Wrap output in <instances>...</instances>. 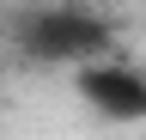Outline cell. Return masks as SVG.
<instances>
[{
    "label": "cell",
    "mask_w": 146,
    "mask_h": 140,
    "mask_svg": "<svg viewBox=\"0 0 146 140\" xmlns=\"http://www.w3.org/2000/svg\"><path fill=\"white\" fill-rule=\"evenodd\" d=\"M73 92L91 104L104 122H146V67L134 61H79L73 67Z\"/></svg>",
    "instance_id": "7a4b0ae2"
},
{
    "label": "cell",
    "mask_w": 146,
    "mask_h": 140,
    "mask_svg": "<svg viewBox=\"0 0 146 140\" xmlns=\"http://www.w3.org/2000/svg\"><path fill=\"white\" fill-rule=\"evenodd\" d=\"M18 43L36 61H98L110 49V25L91 6H73V0H55V6H31L18 19Z\"/></svg>",
    "instance_id": "6da1fadb"
}]
</instances>
